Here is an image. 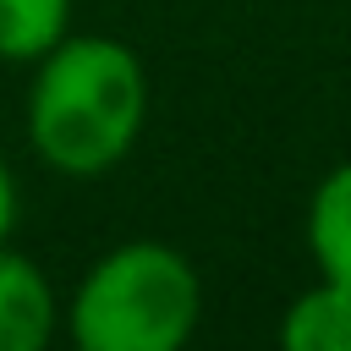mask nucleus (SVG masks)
<instances>
[{"label":"nucleus","mask_w":351,"mask_h":351,"mask_svg":"<svg viewBox=\"0 0 351 351\" xmlns=\"http://www.w3.org/2000/svg\"><path fill=\"white\" fill-rule=\"evenodd\" d=\"M27 137L33 154L60 176L115 170L148 121V71L132 44L104 33H66L44 60H33Z\"/></svg>","instance_id":"f257e3e1"},{"label":"nucleus","mask_w":351,"mask_h":351,"mask_svg":"<svg viewBox=\"0 0 351 351\" xmlns=\"http://www.w3.org/2000/svg\"><path fill=\"white\" fill-rule=\"evenodd\" d=\"M203 318V280L170 241H121L77 280L71 340L82 351H176Z\"/></svg>","instance_id":"f03ea898"},{"label":"nucleus","mask_w":351,"mask_h":351,"mask_svg":"<svg viewBox=\"0 0 351 351\" xmlns=\"http://www.w3.org/2000/svg\"><path fill=\"white\" fill-rule=\"evenodd\" d=\"M60 324L55 291L27 252L0 241V351H44Z\"/></svg>","instance_id":"7ed1b4c3"},{"label":"nucleus","mask_w":351,"mask_h":351,"mask_svg":"<svg viewBox=\"0 0 351 351\" xmlns=\"http://www.w3.org/2000/svg\"><path fill=\"white\" fill-rule=\"evenodd\" d=\"M307 252L324 280L351 291V159L335 165L307 203Z\"/></svg>","instance_id":"20e7f679"},{"label":"nucleus","mask_w":351,"mask_h":351,"mask_svg":"<svg viewBox=\"0 0 351 351\" xmlns=\"http://www.w3.org/2000/svg\"><path fill=\"white\" fill-rule=\"evenodd\" d=\"M280 340L291 351H351V291L318 274L280 318Z\"/></svg>","instance_id":"39448f33"},{"label":"nucleus","mask_w":351,"mask_h":351,"mask_svg":"<svg viewBox=\"0 0 351 351\" xmlns=\"http://www.w3.org/2000/svg\"><path fill=\"white\" fill-rule=\"evenodd\" d=\"M71 33V0H0V60L33 66Z\"/></svg>","instance_id":"423d86ee"},{"label":"nucleus","mask_w":351,"mask_h":351,"mask_svg":"<svg viewBox=\"0 0 351 351\" xmlns=\"http://www.w3.org/2000/svg\"><path fill=\"white\" fill-rule=\"evenodd\" d=\"M11 219H16V181H11L5 154H0V241L11 236Z\"/></svg>","instance_id":"0eeeda50"}]
</instances>
